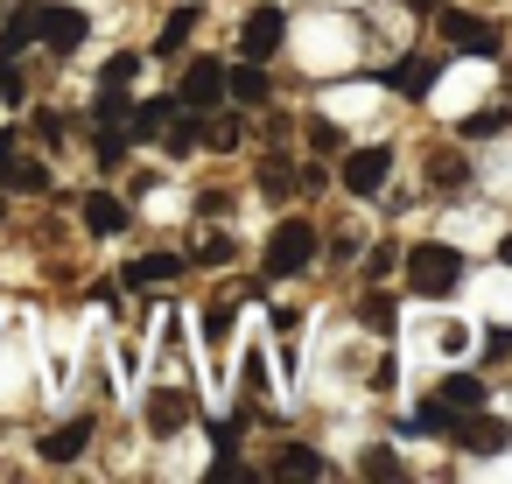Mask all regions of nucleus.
<instances>
[{
    "mask_svg": "<svg viewBox=\"0 0 512 484\" xmlns=\"http://www.w3.org/2000/svg\"><path fill=\"white\" fill-rule=\"evenodd\" d=\"M456 288H463V253H456V246L428 239V246L407 253V295H421V302H449Z\"/></svg>",
    "mask_w": 512,
    "mask_h": 484,
    "instance_id": "nucleus-1",
    "label": "nucleus"
},
{
    "mask_svg": "<svg viewBox=\"0 0 512 484\" xmlns=\"http://www.w3.org/2000/svg\"><path fill=\"white\" fill-rule=\"evenodd\" d=\"M309 260H316V225L281 218V225L267 232V274H274V281H288V274H302Z\"/></svg>",
    "mask_w": 512,
    "mask_h": 484,
    "instance_id": "nucleus-2",
    "label": "nucleus"
},
{
    "mask_svg": "<svg viewBox=\"0 0 512 484\" xmlns=\"http://www.w3.org/2000/svg\"><path fill=\"white\" fill-rule=\"evenodd\" d=\"M386 169H393V148H351L344 155V190L351 197H379V183H386Z\"/></svg>",
    "mask_w": 512,
    "mask_h": 484,
    "instance_id": "nucleus-3",
    "label": "nucleus"
},
{
    "mask_svg": "<svg viewBox=\"0 0 512 484\" xmlns=\"http://www.w3.org/2000/svg\"><path fill=\"white\" fill-rule=\"evenodd\" d=\"M281 36H288V15H281V8H253V15H246V29H239V43H246V57H253V64H267V57L281 50Z\"/></svg>",
    "mask_w": 512,
    "mask_h": 484,
    "instance_id": "nucleus-4",
    "label": "nucleus"
},
{
    "mask_svg": "<svg viewBox=\"0 0 512 484\" xmlns=\"http://www.w3.org/2000/svg\"><path fill=\"white\" fill-rule=\"evenodd\" d=\"M435 78H442V64H435V57H400V64H386V71H379V85H386V92H400V99L435 92Z\"/></svg>",
    "mask_w": 512,
    "mask_h": 484,
    "instance_id": "nucleus-5",
    "label": "nucleus"
},
{
    "mask_svg": "<svg viewBox=\"0 0 512 484\" xmlns=\"http://www.w3.org/2000/svg\"><path fill=\"white\" fill-rule=\"evenodd\" d=\"M85 15L78 8H36V43H50V50H78L85 43Z\"/></svg>",
    "mask_w": 512,
    "mask_h": 484,
    "instance_id": "nucleus-6",
    "label": "nucleus"
},
{
    "mask_svg": "<svg viewBox=\"0 0 512 484\" xmlns=\"http://www.w3.org/2000/svg\"><path fill=\"white\" fill-rule=\"evenodd\" d=\"M218 99H225V64H190L183 85H176V106H197V113H204V106H218Z\"/></svg>",
    "mask_w": 512,
    "mask_h": 484,
    "instance_id": "nucleus-7",
    "label": "nucleus"
},
{
    "mask_svg": "<svg viewBox=\"0 0 512 484\" xmlns=\"http://www.w3.org/2000/svg\"><path fill=\"white\" fill-rule=\"evenodd\" d=\"M456 442H463V449H477V456H498V449L512 442V428H505V421H484V414L470 407V414L456 421Z\"/></svg>",
    "mask_w": 512,
    "mask_h": 484,
    "instance_id": "nucleus-8",
    "label": "nucleus"
},
{
    "mask_svg": "<svg viewBox=\"0 0 512 484\" xmlns=\"http://www.w3.org/2000/svg\"><path fill=\"white\" fill-rule=\"evenodd\" d=\"M78 211H85V225H92L99 239H113V232H127V204H120V197H106V190H92V197H85Z\"/></svg>",
    "mask_w": 512,
    "mask_h": 484,
    "instance_id": "nucleus-9",
    "label": "nucleus"
},
{
    "mask_svg": "<svg viewBox=\"0 0 512 484\" xmlns=\"http://www.w3.org/2000/svg\"><path fill=\"white\" fill-rule=\"evenodd\" d=\"M183 421H190V400H183L176 386H162V393H148V428H155V435H176Z\"/></svg>",
    "mask_w": 512,
    "mask_h": 484,
    "instance_id": "nucleus-10",
    "label": "nucleus"
},
{
    "mask_svg": "<svg viewBox=\"0 0 512 484\" xmlns=\"http://www.w3.org/2000/svg\"><path fill=\"white\" fill-rule=\"evenodd\" d=\"M85 442H92V421L78 414V421H64L57 435H43V456H50V463H78V456H85Z\"/></svg>",
    "mask_w": 512,
    "mask_h": 484,
    "instance_id": "nucleus-11",
    "label": "nucleus"
},
{
    "mask_svg": "<svg viewBox=\"0 0 512 484\" xmlns=\"http://www.w3.org/2000/svg\"><path fill=\"white\" fill-rule=\"evenodd\" d=\"M176 274H183V260H176V253H141L120 281H127V288H155V281H176Z\"/></svg>",
    "mask_w": 512,
    "mask_h": 484,
    "instance_id": "nucleus-12",
    "label": "nucleus"
},
{
    "mask_svg": "<svg viewBox=\"0 0 512 484\" xmlns=\"http://www.w3.org/2000/svg\"><path fill=\"white\" fill-rule=\"evenodd\" d=\"M169 113H176V99H148V106H134V113H127V141H155V134L169 127Z\"/></svg>",
    "mask_w": 512,
    "mask_h": 484,
    "instance_id": "nucleus-13",
    "label": "nucleus"
},
{
    "mask_svg": "<svg viewBox=\"0 0 512 484\" xmlns=\"http://www.w3.org/2000/svg\"><path fill=\"white\" fill-rule=\"evenodd\" d=\"M225 92H232V99H246V106H260V99H267V71L246 57V64H232V71H225Z\"/></svg>",
    "mask_w": 512,
    "mask_h": 484,
    "instance_id": "nucleus-14",
    "label": "nucleus"
},
{
    "mask_svg": "<svg viewBox=\"0 0 512 484\" xmlns=\"http://www.w3.org/2000/svg\"><path fill=\"white\" fill-rule=\"evenodd\" d=\"M435 400H442L449 414H470V407H484V386H477L470 372H456V379H442V386H435Z\"/></svg>",
    "mask_w": 512,
    "mask_h": 484,
    "instance_id": "nucleus-15",
    "label": "nucleus"
},
{
    "mask_svg": "<svg viewBox=\"0 0 512 484\" xmlns=\"http://www.w3.org/2000/svg\"><path fill=\"white\" fill-rule=\"evenodd\" d=\"M29 43H36V0H22V8L8 15V29H0V57H15Z\"/></svg>",
    "mask_w": 512,
    "mask_h": 484,
    "instance_id": "nucleus-16",
    "label": "nucleus"
},
{
    "mask_svg": "<svg viewBox=\"0 0 512 484\" xmlns=\"http://www.w3.org/2000/svg\"><path fill=\"white\" fill-rule=\"evenodd\" d=\"M155 141H162L169 155H190V148L204 141V120H197V106H190V120H176V113H169V127H162Z\"/></svg>",
    "mask_w": 512,
    "mask_h": 484,
    "instance_id": "nucleus-17",
    "label": "nucleus"
},
{
    "mask_svg": "<svg viewBox=\"0 0 512 484\" xmlns=\"http://www.w3.org/2000/svg\"><path fill=\"white\" fill-rule=\"evenodd\" d=\"M274 477H323V456L302 449V442H288V449L274 456Z\"/></svg>",
    "mask_w": 512,
    "mask_h": 484,
    "instance_id": "nucleus-18",
    "label": "nucleus"
},
{
    "mask_svg": "<svg viewBox=\"0 0 512 484\" xmlns=\"http://www.w3.org/2000/svg\"><path fill=\"white\" fill-rule=\"evenodd\" d=\"M0 183H8V190H29V197H43V190H50V169H43V162H8V169H0Z\"/></svg>",
    "mask_w": 512,
    "mask_h": 484,
    "instance_id": "nucleus-19",
    "label": "nucleus"
},
{
    "mask_svg": "<svg viewBox=\"0 0 512 484\" xmlns=\"http://www.w3.org/2000/svg\"><path fill=\"white\" fill-rule=\"evenodd\" d=\"M442 29H449V43H456V50H491V29H484V22H470V15H442Z\"/></svg>",
    "mask_w": 512,
    "mask_h": 484,
    "instance_id": "nucleus-20",
    "label": "nucleus"
},
{
    "mask_svg": "<svg viewBox=\"0 0 512 484\" xmlns=\"http://www.w3.org/2000/svg\"><path fill=\"white\" fill-rule=\"evenodd\" d=\"M190 29H197V8H176V15L162 22V36H155V50H183V43H190Z\"/></svg>",
    "mask_w": 512,
    "mask_h": 484,
    "instance_id": "nucleus-21",
    "label": "nucleus"
},
{
    "mask_svg": "<svg viewBox=\"0 0 512 484\" xmlns=\"http://www.w3.org/2000/svg\"><path fill=\"white\" fill-rule=\"evenodd\" d=\"M134 71H141V57H134V50H120V57L106 64V78H99V85H120V92H127V85H134Z\"/></svg>",
    "mask_w": 512,
    "mask_h": 484,
    "instance_id": "nucleus-22",
    "label": "nucleus"
},
{
    "mask_svg": "<svg viewBox=\"0 0 512 484\" xmlns=\"http://www.w3.org/2000/svg\"><path fill=\"white\" fill-rule=\"evenodd\" d=\"M204 141H211L218 155H232V148H239V120H211V127H204Z\"/></svg>",
    "mask_w": 512,
    "mask_h": 484,
    "instance_id": "nucleus-23",
    "label": "nucleus"
},
{
    "mask_svg": "<svg viewBox=\"0 0 512 484\" xmlns=\"http://www.w3.org/2000/svg\"><path fill=\"white\" fill-rule=\"evenodd\" d=\"M407 463L393 456V449H365V477H400Z\"/></svg>",
    "mask_w": 512,
    "mask_h": 484,
    "instance_id": "nucleus-24",
    "label": "nucleus"
},
{
    "mask_svg": "<svg viewBox=\"0 0 512 484\" xmlns=\"http://www.w3.org/2000/svg\"><path fill=\"white\" fill-rule=\"evenodd\" d=\"M505 127V113H477V120H463V141H491Z\"/></svg>",
    "mask_w": 512,
    "mask_h": 484,
    "instance_id": "nucleus-25",
    "label": "nucleus"
},
{
    "mask_svg": "<svg viewBox=\"0 0 512 484\" xmlns=\"http://www.w3.org/2000/svg\"><path fill=\"white\" fill-rule=\"evenodd\" d=\"M365 323L372 330H393V295H365Z\"/></svg>",
    "mask_w": 512,
    "mask_h": 484,
    "instance_id": "nucleus-26",
    "label": "nucleus"
},
{
    "mask_svg": "<svg viewBox=\"0 0 512 484\" xmlns=\"http://www.w3.org/2000/svg\"><path fill=\"white\" fill-rule=\"evenodd\" d=\"M295 190V169L288 162H267V197H288Z\"/></svg>",
    "mask_w": 512,
    "mask_h": 484,
    "instance_id": "nucleus-27",
    "label": "nucleus"
},
{
    "mask_svg": "<svg viewBox=\"0 0 512 484\" xmlns=\"http://www.w3.org/2000/svg\"><path fill=\"white\" fill-rule=\"evenodd\" d=\"M0 99H22V78L8 71V57H0Z\"/></svg>",
    "mask_w": 512,
    "mask_h": 484,
    "instance_id": "nucleus-28",
    "label": "nucleus"
},
{
    "mask_svg": "<svg viewBox=\"0 0 512 484\" xmlns=\"http://www.w3.org/2000/svg\"><path fill=\"white\" fill-rule=\"evenodd\" d=\"M8 162H15V134H8V127H0V169H8Z\"/></svg>",
    "mask_w": 512,
    "mask_h": 484,
    "instance_id": "nucleus-29",
    "label": "nucleus"
},
{
    "mask_svg": "<svg viewBox=\"0 0 512 484\" xmlns=\"http://www.w3.org/2000/svg\"><path fill=\"white\" fill-rule=\"evenodd\" d=\"M407 8H414V15H442V0H407Z\"/></svg>",
    "mask_w": 512,
    "mask_h": 484,
    "instance_id": "nucleus-30",
    "label": "nucleus"
},
{
    "mask_svg": "<svg viewBox=\"0 0 512 484\" xmlns=\"http://www.w3.org/2000/svg\"><path fill=\"white\" fill-rule=\"evenodd\" d=\"M498 260H505V267H512V232H505V239H498Z\"/></svg>",
    "mask_w": 512,
    "mask_h": 484,
    "instance_id": "nucleus-31",
    "label": "nucleus"
}]
</instances>
